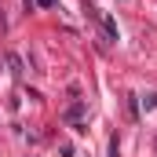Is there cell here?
Wrapping results in <instances>:
<instances>
[{
    "label": "cell",
    "mask_w": 157,
    "mask_h": 157,
    "mask_svg": "<svg viewBox=\"0 0 157 157\" xmlns=\"http://www.w3.org/2000/svg\"><path fill=\"white\" fill-rule=\"evenodd\" d=\"M110 157H117V143H110Z\"/></svg>",
    "instance_id": "6da1fadb"
}]
</instances>
